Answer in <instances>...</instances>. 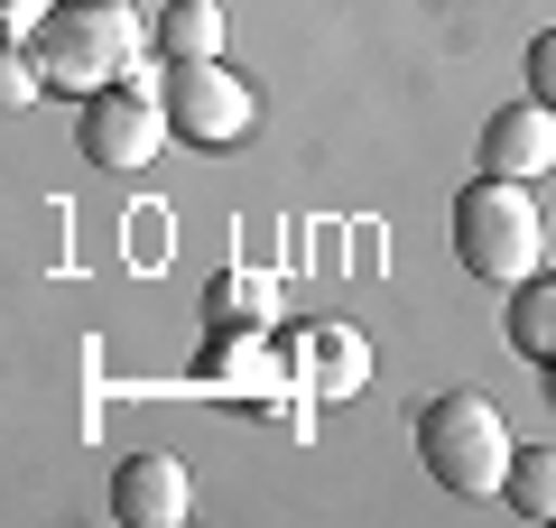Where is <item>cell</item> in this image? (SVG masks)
<instances>
[{"instance_id": "6da1fadb", "label": "cell", "mask_w": 556, "mask_h": 528, "mask_svg": "<svg viewBox=\"0 0 556 528\" xmlns=\"http://www.w3.org/2000/svg\"><path fill=\"white\" fill-rule=\"evenodd\" d=\"M149 47H159V20H139L130 0H65L56 20L28 38V56L47 65V84L56 93H102V84H121L130 65H149Z\"/></svg>"}, {"instance_id": "7a4b0ae2", "label": "cell", "mask_w": 556, "mask_h": 528, "mask_svg": "<svg viewBox=\"0 0 556 528\" xmlns=\"http://www.w3.org/2000/svg\"><path fill=\"white\" fill-rule=\"evenodd\" d=\"M455 260L492 288H519V278L547 269V214L519 176H473L455 196Z\"/></svg>"}, {"instance_id": "3957f363", "label": "cell", "mask_w": 556, "mask_h": 528, "mask_svg": "<svg viewBox=\"0 0 556 528\" xmlns=\"http://www.w3.org/2000/svg\"><path fill=\"white\" fill-rule=\"evenodd\" d=\"M510 427H501V408L482 390H445L417 408V464H427V482L455 491V501H482V491L510 482Z\"/></svg>"}, {"instance_id": "277c9868", "label": "cell", "mask_w": 556, "mask_h": 528, "mask_svg": "<svg viewBox=\"0 0 556 528\" xmlns=\"http://www.w3.org/2000/svg\"><path fill=\"white\" fill-rule=\"evenodd\" d=\"M167 75L159 65H130L121 84H102V93H84V121H75V139H84V158H93L102 176H139L149 158L167 149Z\"/></svg>"}, {"instance_id": "5b68a950", "label": "cell", "mask_w": 556, "mask_h": 528, "mask_svg": "<svg viewBox=\"0 0 556 528\" xmlns=\"http://www.w3.org/2000/svg\"><path fill=\"white\" fill-rule=\"evenodd\" d=\"M167 121H177V139H195V149H232L260 121V102L223 56H195V65H167Z\"/></svg>"}, {"instance_id": "8992f818", "label": "cell", "mask_w": 556, "mask_h": 528, "mask_svg": "<svg viewBox=\"0 0 556 528\" xmlns=\"http://www.w3.org/2000/svg\"><path fill=\"white\" fill-rule=\"evenodd\" d=\"M288 390L316 399V408L362 399V390H371V343H362V325H343V315L298 325V334H288Z\"/></svg>"}, {"instance_id": "52a82bcc", "label": "cell", "mask_w": 556, "mask_h": 528, "mask_svg": "<svg viewBox=\"0 0 556 528\" xmlns=\"http://www.w3.org/2000/svg\"><path fill=\"white\" fill-rule=\"evenodd\" d=\"M556 167V102H501L492 121H482V176H547Z\"/></svg>"}, {"instance_id": "ba28073f", "label": "cell", "mask_w": 556, "mask_h": 528, "mask_svg": "<svg viewBox=\"0 0 556 528\" xmlns=\"http://www.w3.org/2000/svg\"><path fill=\"white\" fill-rule=\"evenodd\" d=\"M186 510H195V482H186L177 454H130L112 473V519L121 528H177Z\"/></svg>"}, {"instance_id": "9c48e42d", "label": "cell", "mask_w": 556, "mask_h": 528, "mask_svg": "<svg viewBox=\"0 0 556 528\" xmlns=\"http://www.w3.org/2000/svg\"><path fill=\"white\" fill-rule=\"evenodd\" d=\"M278 325V278L269 269H223L204 288V334H269Z\"/></svg>"}, {"instance_id": "30bf717a", "label": "cell", "mask_w": 556, "mask_h": 528, "mask_svg": "<svg viewBox=\"0 0 556 528\" xmlns=\"http://www.w3.org/2000/svg\"><path fill=\"white\" fill-rule=\"evenodd\" d=\"M501 325H510V352H519V362H538V372H547V362H556V269L519 278Z\"/></svg>"}, {"instance_id": "8fae6325", "label": "cell", "mask_w": 556, "mask_h": 528, "mask_svg": "<svg viewBox=\"0 0 556 528\" xmlns=\"http://www.w3.org/2000/svg\"><path fill=\"white\" fill-rule=\"evenodd\" d=\"M159 56L167 65L223 56V10H214V0H167V10H159Z\"/></svg>"}, {"instance_id": "7c38bea8", "label": "cell", "mask_w": 556, "mask_h": 528, "mask_svg": "<svg viewBox=\"0 0 556 528\" xmlns=\"http://www.w3.org/2000/svg\"><path fill=\"white\" fill-rule=\"evenodd\" d=\"M501 501H510L519 519H556V445L510 454V482H501Z\"/></svg>"}, {"instance_id": "4fadbf2b", "label": "cell", "mask_w": 556, "mask_h": 528, "mask_svg": "<svg viewBox=\"0 0 556 528\" xmlns=\"http://www.w3.org/2000/svg\"><path fill=\"white\" fill-rule=\"evenodd\" d=\"M56 10H65V0H0V28H10V38H38Z\"/></svg>"}, {"instance_id": "5bb4252c", "label": "cell", "mask_w": 556, "mask_h": 528, "mask_svg": "<svg viewBox=\"0 0 556 528\" xmlns=\"http://www.w3.org/2000/svg\"><path fill=\"white\" fill-rule=\"evenodd\" d=\"M529 93L556 102V28H538V47H529Z\"/></svg>"}]
</instances>
